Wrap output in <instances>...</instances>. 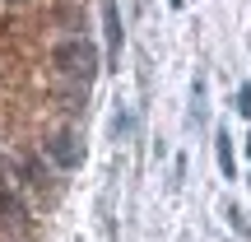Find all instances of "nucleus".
Segmentation results:
<instances>
[{
	"label": "nucleus",
	"instance_id": "f257e3e1",
	"mask_svg": "<svg viewBox=\"0 0 251 242\" xmlns=\"http://www.w3.org/2000/svg\"><path fill=\"white\" fill-rule=\"evenodd\" d=\"M56 61L65 65V75H75L79 84H89L93 80V70H98V56H93V47L89 42H70V47H61V56Z\"/></svg>",
	"mask_w": 251,
	"mask_h": 242
},
{
	"label": "nucleus",
	"instance_id": "f03ea898",
	"mask_svg": "<svg viewBox=\"0 0 251 242\" xmlns=\"http://www.w3.org/2000/svg\"><path fill=\"white\" fill-rule=\"evenodd\" d=\"M102 28H107V65H117V56H121V9H117V0H102Z\"/></svg>",
	"mask_w": 251,
	"mask_h": 242
},
{
	"label": "nucleus",
	"instance_id": "7ed1b4c3",
	"mask_svg": "<svg viewBox=\"0 0 251 242\" xmlns=\"http://www.w3.org/2000/svg\"><path fill=\"white\" fill-rule=\"evenodd\" d=\"M51 159L56 163H61V168H75V163H79L84 159V149H79V135H56V140H51Z\"/></svg>",
	"mask_w": 251,
	"mask_h": 242
},
{
	"label": "nucleus",
	"instance_id": "20e7f679",
	"mask_svg": "<svg viewBox=\"0 0 251 242\" xmlns=\"http://www.w3.org/2000/svg\"><path fill=\"white\" fill-rule=\"evenodd\" d=\"M191 121H196V126H205V80H196V84H191Z\"/></svg>",
	"mask_w": 251,
	"mask_h": 242
},
{
	"label": "nucleus",
	"instance_id": "39448f33",
	"mask_svg": "<svg viewBox=\"0 0 251 242\" xmlns=\"http://www.w3.org/2000/svg\"><path fill=\"white\" fill-rule=\"evenodd\" d=\"M219 168L233 177V149H228V135H224V131H219Z\"/></svg>",
	"mask_w": 251,
	"mask_h": 242
},
{
	"label": "nucleus",
	"instance_id": "423d86ee",
	"mask_svg": "<svg viewBox=\"0 0 251 242\" xmlns=\"http://www.w3.org/2000/svg\"><path fill=\"white\" fill-rule=\"evenodd\" d=\"M237 112H242V117H251V84H242V89H237Z\"/></svg>",
	"mask_w": 251,
	"mask_h": 242
},
{
	"label": "nucleus",
	"instance_id": "0eeeda50",
	"mask_svg": "<svg viewBox=\"0 0 251 242\" xmlns=\"http://www.w3.org/2000/svg\"><path fill=\"white\" fill-rule=\"evenodd\" d=\"M168 5H172V9H181V0H168Z\"/></svg>",
	"mask_w": 251,
	"mask_h": 242
},
{
	"label": "nucleus",
	"instance_id": "6e6552de",
	"mask_svg": "<svg viewBox=\"0 0 251 242\" xmlns=\"http://www.w3.org/2000/svg\"><path fill=\"white\" fill-rule=\"evenodd\" d=\"M247 159H251V140H247Z\"/></svg>",
	"mask_w": 251,
	"mask_h": 242
}]
</instances>
